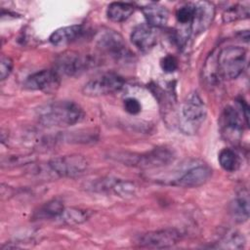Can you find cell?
<instances>
[{"label": "cell", "instance_id": "obj_18", "mask_svg": "<svg viewBox=\"0 0 250 250\" xmlns=\"http://www.w3.org/2000/svg\"><path fill=\"white\" fill-rule=\"evenodd\" d=\"M135 11V7L127 2H112L106 9L108 20L114 22H122L128 20Z\"/></svg>", "mask_w": 250, "mask_h": 250}, {"label": "cell", "instance_id": "obj_5", "mask_svg": "<svg viewBox=\"0 0 250 250\" xmlns=\"http://www.w3.org/2000/svg\"><path fill=\"white\" fill-rule=\"evenodd\" d=\"M97 63L98 60L93 55L68 51L58 57L56 61V70L60 74L76 76L87 71Z\"/></svg>", "mask_w": 250, "mask_h": 250}, {"label": "cell", "instance_id": "obj_24", "mask_svg": "<svg viewBox=\"0 0 250 250\" xmlns=\"http://www.w3.org/2000/svg\"><path fill=\"white\" fill-rule=\"evenodd\" d=\"M34 158L30 155H7L1 159V166L4 167H18L25 164H31Z\"/></svg>", "mask_w": 250, "mask_h": 250}, {"label": "cell", "instance_id": "obj_14", "mask_svg": "<svg viewBox=\"0 0 250 250\" xmlns=\"http://www.w3.org/2000/svg\"><path fill=\"white\" fill-rule=\"evenodd\" d=\"M131 41L135 47L143 52L149 51L156 44V33L147 23L137 25L131 33Z\"/></svg>", "mask_w": 250, "mask_h": 250}, {"label": "cell", "instance_id": "obj_13", "mask_svg": "<svg viewBox=\"0 0 250 250\" xmlns=\"http://www.w3.org/2000/svg\"><path fill=\"white\" fill-rule=\"evenodd\" d=\"M215 17V6L208 1L194 2V16L191 23V34L204 32L212 23Z\"/></svg>", "mask_w": 250, "mask_h": 250}, {"label": "cell", "instance_id": "obj_16", "mask_svg": "<svg viewBox=\"0 0 250 250\" xmlns=\"http://www.w3.org/2000/svg\"><path fill=\"white\" fill-rule=\"evenodd\" d=\"M142 11L147 24L151 27H162L166 25L169 18V13L166 7L158 3H150L143 7Z\"/></svg>", "mask_w": 250, "mask_h": 250}, {"label": "cell", "instance_id": "obj_1", "mask_svg": "<svg viewBox=\"0 0 250 250\" xmlns=\"http://www.w3.org/2000/svg\"><path fill=\"white\" fill-rule=\"evenodd\" d=\"M35 115L39 123L47 127H68L80 123L85 112L72 101H54L38 106Z\"/></svg>", "mask_w": 250, "mask_h": 250}, {"label": "cell", "instance_id": "obj_15", "mask_svg": "<svg viewBox=\"0 0 250 250\" xmlns=\"http://www.w3.org/2000/svg\"><path fill=\"white\" fill-rule=\"evenodd\" d=\"M84 33V28L80 24H73L56 29L49 37L52 45L60 47L72 43L79 39Z\"/></svg>", "mask_w": 250, "mask_h": 250}, {"label": "cell", "instance_id": "obj_12", "mask_svg": "<svg viewBox=\"0 0 250 250\" xmlns=\"http://www.w3.org/2000/svg\"><path fill=\"white\" fill-rule=\"evenodd\" d=\"M60 73L56 69H42L29 75L23 86L33 91L52 92L60 85Z\"/></svg>", "mask_w": 250, "mask_h": 250}, {"label": "cell", "instance_id": "obj_25", "mask_svg": "<svg viewBox=\"0 0 250 250\" xmlns=\"http://www.w3.org/2000/svg\"><path fill=\"white\" fill-rule=\"evenodd\" d=\"M112 191L117 194L118 196L122 197H131L135 194L136 191V187L133 183L128 182V181H122V180H116Z\"/></svg>", "mask_w": 250, "mask_h": 250}, {"label": "cell", "instance_id": "obj_23", "mask_svg": "<svg viewBox=\"0 0 250 250\" xmlns=\"http://www.w3.org/2000/svg\"><path fill=\"white\" fill-rule=\"evenodd\" d=\"M249 17V6L244 4H235L229 7L223 13L224 22H232L238 20H244Z\"/></svg>", "mask_w": 250, "mask_h": 250}, {"label": "cell", "instance_id": "obj_10", "mask_svg": "<svg viewBox=\"0 0 250 250\" xmlns=\"http://www.w3.org/2000/svg\"><path fill=\"white\" fill-rule=\"evenodd\" d=\"M211 168L202 162L189 164L188 169L180 172L176 178L171 180V185L181 188H197L204 185L211 177Z\"/></svg>", "mask_w": 250, "mask_h": 250}, {"label": "cell", "instance_id": "obj_2", "mask_svg": "<svg viewBox=\"0 0 250 250\" xmlns=\"http://www.w3.org/2000/svg\"><path fill=\"white\" fill-rule=\"evenodd\" d=\"M110 158L128 166L139 168H159L172 163L175 159V154L173 150L168 147L158 146L144 153L127 151L115 152L110 154Z\"/></svg>", "mask_w": 250, "mask_h": 250}, {"label": "cell", "instance_id": "obj_6", "mask_svg": "<svg viewBox=\"0 0 250 250\" xmlns=\"http://www.w3.org/2000/svg\"><path fill=\"white\" fill-rule=\"evenodd\" d=\"M124 86V79L115 72H106L89 80L82 88L83 95L87 97H101L113 94Z\"/></svg>", "mask_w": 250, "mask_h": 250}, {"label": "cell", "instance_id": "obj_20", "mask_svg": "<svg viewBox=\"0 0 250 250\" xmlns=\"http://www.w3.org/2000/svg\"><path fill=\"white\" fill-rule=\"evenodd\" d=\"M91 216V212L86 209L76 208V207H67L64 208L59 219L69 226L80 225L86 222Z\"/></svg>", "mask_w": 250, "mask_h": 250}, {"label": "cell", "instance_id": "obj_7", "mask_svg": "<svg viewBox=\"0 0 250 250\" xmlns=\"http://www.w3.org/2000/svg\"><path fill=\"white\" fill-rule=\"evenodd\" d=\"M48 165L54 176L74 178L82 175L87 170L88 160L81 154H68L51 159Z\"/></svg>", "mask_w": 250, "mask_h": 250}, {"label": "cell", "instance_id": "obj_26", "mask_svg": "<svg viewBox=\"0 0 250 250\" xmlns=\"http://www.w3.org/2000/svg\"><path fill=\"white\" fill-rule=\"evenodd\" d=\"M14 63L10 57L2 55L0 60V78L1 80H5L12 72Z\"/></svg>", "mask_w": 250, "mask_h": 250}, {"label": "cell", "instance_id": "obj_8", "mask_svg": "<svg viewBox=\"0 0 250 250\" xmlns=\"http://www.w3.org/2000/svg\"><path fill=\"white\" fill-rule=\"evenodd\" d=\"M96 45L99 50L116 61L126 60L131 55L123 37L114 30L101 31L96 38Z\"/></svg>", "mask_w": 250, "mask_h": 250}, {"label": "cell", "instance_id": "obj_19", "mask_svg": "<svg viewBox=\"0 0 250 250\" xmlns=\"http://www.w3.org/2000/svg\"><path fill=\"white\" fill-rule=\"evenodd\" d=\"M64 209L63 203L59 199H52L42 205L35 213L34 218L36 220H49L56 219L61 216Z\"/></svg>", "mask_w": 250, "mask_h": 250}, {"label": "cell", "instance_id": "obj_21", "mask_svg": "<svg viewBox=\"0 0 250 250\" xmlns=\"http://www.w3.org/2000/svg\"><path fill=\"white\" fill-rule=\"evenodd\" d=\"M219 163L227 172H234L240 166V160L237 153L231 148H224L219 153Z\"/></svg>", "mask_w": 250, "mask_h": 250}, {"label": "cell", "instance_id": "obj_28", "mask_svg": "<svg viewBox=\"0 0 250 250\" xmlns=\"http://www.w3.org/2000/svg\"><path fill=\"white\" fill-rule=\"evenodd\" d=\"M160 66L163 69V71L167 73H172L178 68V61L177 59L172 55H167L162 58L160 61Z\"/></svg>", "mask_w": 250, "mask_h": 250}, {"label": "cell", "instance_id": "obj_17", "mask_svg": "<svg viewBox=\"0 0 250 250\" xmlns=\"http://www.w3.org/2000/svg\"><path fill=\"white\" fill-rule=\"evenodd\" d=\"M229 213L236 223H244L249 218V198L247 191H240L229 204Z\"/></svg>", "mask_w": 250, "mask_h": 250}, {"label": "cell", "instance_id": "obj_11", "mask_svg": "<svg viewBox=\"0 0 250 250\" xmlns=\"http://www.w3.org/2000/svg\"><path fill=\"white\" fill-rule=\"evenodd\" d=\"M181 232L176 229H163L143 233L137 243L146 248H169L176 245L181 239Z\"/></svg>", "mask_w": 250, "mask_h": 250}, {"label": "cell", "instance_id": "obj_4", "mask_svg": "<svg viewBox=\"0 0 250 250\" xmlns=\"http://www.w3.org/2000/svg\"><path fill=\"white\" fill-rule=\"evenodd\" d=\"M247 52L240 46H228L216 53V66L221 80L237 78L244 70Z\"/></svg>", "mask_w": 250, "mask_h": 250}, {"label": "cell", "instance_id": "obj_27", "mask_svg": "<svg viewBox=\"0 0 250 250\" xmlns=\"http://www.w3.org/2000/svg\"><path fill=\"white\" fill-rule=\"evenodd\" d=\"M123 106H124V109L126 110V112H128L129 114H132V115H136V114L140 113L142 110L141 103L139 102V100H137L136 98H133V97H129V98L125 99L123 102Z\"/></svg>", "mask_w": 250, "mask_h": 250}, {"label": "cell", "instance_id": "obj_3", "mask_svg": "<svg viewBox=\"0 0 250 250\" xmlns=\"http://www.w3.org/2000/svg\"><path fill=\"white\" fill-rule=\"evenodd\" d=\"M207 115V108L196 93H190L182 103L179 109V128L185 134L196 133L203 124Z\"/></svg>", "mask_w": 250, "mask_h": 250}, {"label": "cell", "instance_id": "obj_22", "mask_svg": "<svg viewBox=\"0 0 250 250\" xmlns=\"http://www.w3.org/2000/svg\"><path fill=\"white\" fill-rule=\"evenodd\" d=\"M245 237L243 234L236 230H230L225 233V235L218 242V247L229 248V249H240L245 245Z\"/></svg>", "mask_w": 250, "mask_h": 250}, {"label": "cell", "instance_id": "obj_9", "mask_svg": "<svg viewBox=\"0 0 250 250\" xmlns=\"http://www.w3.org/2000/svg\"><path fill=\"white\" fill-rule=\"evenodd\" d=\"M220 129L223 138L236 145L240 142L243 134V117L236 108L231 105H227L220 117Z\"/></svg>", "mask_w": 250, "mask_h": 250}]
</instances>
